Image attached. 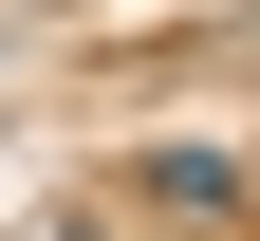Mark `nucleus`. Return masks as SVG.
Here are the masks:
<instances>
[{"instance_id": "1", "label": "nucleus", "mask_w": 260, "mask_h": 241, "mask_svg": "<svg viewBox=\"0 0 260 241\" xmlns=\"http://www.w3.org/2000/svg\"><path fill=\"white\" fill-rule=\"evenodd\" d=\"M130 204L186 223V241H223V223H242V149H149V167H130Z\"/></svg>"}, {"instance_id": "2", "label": "nucleus", "mask_w": 260, "mask_h": 241, "mask_svg": "<svg viewBox=\"0 0 260 241\" xmlns=\"http://www.w3.org/2000/svg\"><path fill=\"white\" fill-rule=\"evenodd\" d=\"M19 241H130V223H112V204H56V223H19Z\"/></svg>"}]
</instances>
